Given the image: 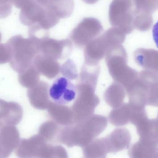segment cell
Segmentation results:
<instances>
[{"label": "cell", "instance_id": "1", "mask_svg": "<svg viewBox=\"0 0 158 158\" xmlns=\"http://www.w3.org/2000/svg\"><path fill=\"white\" fill-rule=\"evenodd\" d=\"M158 73L144 69L125 89L129 104L133 110L145 108L158 104Z\"/></svg>", "mask_w": 158, "mask_h": 158}, {"label": "cell", "instance_id": "2", "mask_svg": "<svg viewBox=\"0 0 158 158\" xmlns=\"http://www.w3.org/2000/svg\"><path fill=\"white\" fill-rule=\"evenodd\" d=\"M6 44L10 53V66L18 73L31 65L34 58L40 52L39 43L20 35L12 37Z\"/></svg>", "mask_w": 158, "mask_h": 158}, {"label": "cell", "instance_id": "3", "mask_svg": "<svg viewBox=\"0 0 158 158\" xmlns=\"http://www.w3.org/2000/svg\"><path fill=\"white\" fill-rule=\"evenodd\" d=\"M127 53L122 44L110 48L105 60L109 73L114 81L127 87L138 76V72L127 65Z\"/></svg>", "mask_w": 158, "mask_h": 158}, {"label": "cell", "instance_id": "4", "mask_svg": "<svg viewBox=\"0 0 158 158\" xmlns=\"http://www.w3.org/2000/svg\"><path fill=\"white\" fill-rule=\"evenodd\" d=\"M135 0H112L109 8L110 24L125 34L131 33L135 28Z\"/></svg>", "mask_w": 158, "mask_h": 158}, {"label": "cell", "instance_id": "5", "mask_svg": "<svg viewBox=\"0 0 158 158\" xmlns=\"http://www.w3.org/2000/svg\"><path fill=\"white\" fill-rule=\"evenodd\" d=\"M19 19L22 24L28 27L38 24L48 30L58 23L53 13L40 5L35 0H27L21 9Z\"/></svg>", "mask_w": 158, "mask_h": 158}, {"label": "cell", "instance_id": "6", "mask_svg": "<svg viewBox=\"0 0 158 158\" xmlns=\"http://www.w3.org/2000/svg\"><path fill=\"white\" fill-rule=\"evenodd\" d=\"M76 86L77 94L72 109L73 118L76 114H80V122L93 114L96 107L100 103V99L95 94L96 87L79 82Z\"/></svg>", "mask_w": 158, "mask_h": 158}, {"label": "cell", "instance_id": "7", "mask_svg": "<svg viewBox=\"0 0 158 158\" xmlns=\"http://www.w3.org/2000/svg\"><path fill=\"white\" fill-rule=\"evenodd\" d=\"M103 30L102 26L97 19L84 18L71 31L69 37L77 48L81 49L99 35Z\"/></svg>", "mask_w": 158, "mask_h": 158}, {"label": "cell", "instance_id": "8", "mask_svg": "<svg viewBox=\"0 0 158 158\" xmlns=\"http://www.w3.org/2000/svg\"><path fill=\"white\" fill-rule=\"evenodd\" d=\"M48 93L49 97L53 102L66 105L76 98V85L64 77H58L49 87Z\"/></svg>", "mask_w": 158, "mask_h": 158}, {"label": "cell", "instance_id": "9", "mask_svg": "<svg viewBox=\"0 0 158 158\" xmlns=\"http://www.w3.org/2000/svg\"><path fill=\"white\" fill-rule=\"evenodd\" d=\"M73 44L69 38L57 40L48 38L40 44V52L56 60H63L71 53Z\"/></svg>", "mask_w": 158, "mask_h": 158}, {"label": "cell", "instance_id": "10", "mask_svg": "<svg viewBox=\"0 0 158 158\" xmlns=\"http://www.w3.org/2000/svg\"><path fill=\"white\" fill-rule=\"evenodd\" d=\"M112 45L103 33L89 42L84 48L85 60L98 63Z\"/></svg>", "mask_w": 158, "mask_h": 158}, {"label": "cell", "instance_id": "11", "mask_svg": "<svg viewBox=\"0 0 158 158\" xmlns=\"http://www.w3.org/2000/svg\"><path fill=\"white\" fill-rule=\"evenodd\" d=\"M107 153H114L128 148L131 140L130 131L123 127L116 128L103 137Z\"/></svg>", "mask_w": 158, "mask_h": 158}, {"label": "cell", "instance_id": "12", "mask_svg": "<svg viewBox=\"0 0 158 158\" xmlns=\"http://www.w3.org/2000/svg\"><path fill=\"white\" fill-rule=\"evenodd\" d=\"M134 22L146 25L153 23L152 14L158 9V0H135Z\"/></svg>", "mask_w": 158, "mask_h": 158}, {"label": "cell", "instance_id": "13", "mask_svg": "<svg viewBox=\"0 0 158 158\" xmlns=\"http://www.w3.org/2000/svg\"><path fill=\"white\" fill-rule=\"evenodd\" d=\"M158 141L139 138L129 147L128 153L132 158H157Z\"/></svg>", "mask_w": 158, "mask_h": 158}, {"label": "cell", "instance_id": "14", "mask_svg": "<svg viewBox=\"0 0 158 158\" xmlns=\"http://www.w3.org/2000/svg\"><path fill=\"white\" fill-rule=\"evenodd\" d=\"M49 84L40 80L36 85L29 88L27 95L31 104L38 109H45L49 104Z\"/></svg>", "mask_w": 158, "mask_h": 158}, {"label": "cell", "instance_id": "15", "mask_svg": "<svg viewBox=\"0 0 158 158\" xmlns=\"http://www.w3.org/2000/svg\"><path fill=\"white\" fill-rule=\"evenodd\" d=\"M33 64L40 75L49 79L54 78L60 73V65L57 60L40 52L35 56Z\"/></svg>", "mask_w": 158, "mask_h": 158}, {"label": "cell", "instance_id": "16", "mask_svg": "<svg viewBox=\"0 0 158 158\" xmlns=\"http://www.w3.org/2000/svg\"><path fill=\"white\" fill-rule=\"evenodd\" d=\"M134 59L139 66L158 73V52L152 49L138 48L134 53Z\"/></svg>", "mask_w": 158, "mask_h": 158}, {"label": "cell", "instance_id": "17", "mask_svg": "<svg viewBox=\"0 0 158 158\" xmlns=\"http://www.w3.org/2000/svg\"><path fill=\"white\" fill-rule=\"evenodd\" d=\"M158 119L147 117L135 126L139 138L152 141L158 140Z\"/></svg>", "mask_w": 158, "mask_h": 158}, {"label": "cell", "instance_id": "18", "mask_svg": "<svg viewBox=\"0 0 158 158\" xmlns=\"http://www.w3.org/2000/svg\"><path fill=\"white\" fill-rule=\"evenodd\" d=\"M99 63L84 61L78 74L79 83L96 87L100 71Z\"/></svg>", "mask_w": 158, "mask_h": 158}, {"label": "cell", "instance_id": "19", "mask_svg": "<svg viewBox=\"0 0 158 158\" xmlns=\"http://www.w3.org/2000/svg\"><path fill=\"white\" fill-rule=\"evenodd\" d=\"M126 92L123 86L114 81L106 90L104 94L106 103L112 108L117 107L123 103Z\"/></svg>", "mask_w": 158, "mask_h": 158}, {"label": "cell", "instance_id": "20", "mask_svg": "<svg viewBox=\"0 0 158 158\" xmlns=\"http://www.w3.org/2000/svg\"><path fill=\"white\" fill-rule=\"evenodd\" d=\"M132 112L129 103L123 102L119 106L112 108L108 116V121L115 126L125 125L130 122Z\"/></svg>", "mask_w": 158, "mask_h": 158}, {"label": "cell", "instance_id": "21", "mask_svg": "<svg viewBox=\"0 0 158 158\" xmlns=\"http://www.w3.org/2000/svg\"><path fill=\"white\" fill-rule=\"evenodd\" d=\"M52 106L50 102L49 104L53 107L48 105V110L50 116L55 121L62 125H68L71 124L72 119H73V114L71 110L68 107L64 105L57 104L53 102L54 106Z\"/></svg>", "mask_w": 158, "mask_h": 158}, {"label": "cell", "instance_id": "22", "mask_svg": "<svg viewBox=\"0 0 158 158\" xmlns=\"http://www.w3.org/2000/svg\"><path fill=\"white\" fill-rule=\"evenodd\" d=\"M83 147L85 157L105 158L108 153L104 137L94 139Z\"/></svg>", "mask_w": 158, "mask_h": 158}, {"label": "cell", "instance_id": "23", "mask_svg": "<svg viewBox=\"0 0 158 158\" xmlns=\"http://www.w3.org/2000/svg\"><path fill=\"white\" fill-rule=\"evenodd\" d=\"M40 74L32 64L19 73L18 81L23 86L30 88L40 81Z\"/></svg>", "mask_w": 158, "mask_h": 158}, {"label": "cell", "instance_id": "24", "mask_svg": "<svg viewBox=\"0 0 158 158\" xmlns=\"http://www.w3.org/2000/svg\"><path fill=\"white\" fill-rule=\"evenodd\" d=\"M60 73L63 77L73 80L78 78V74L76 65L72 60L68 59L60 65Z\"/></svg>", "mask_w": 158, "mask_h": 158}, {"label": "cell", "instance_id": "25", "mask_svg": "<svg viewBox=\"0 0 158 158\" xmlns=\"http://www.w3.org/2000/svg\"><path fill=\"white\" fill-rule=\"evenodd\" d=\"M28 27L29 37L40 44L49 37L48 30L43 28L38 24H34Z\"/></svg>", "mask_w": 158, "mask_h": 158}, {"label": "cell", "instance_id": "26", "mask_svg": "<svg viewBox=\"0 0 158 158\" xmlns=\"http://www.w3.org/2000/svg\"><path fill=\"white\" fill-rule=\"evenodd\" d=\"M12 5L6 0H0V19L5 18L10 15Z\"/></svg>", "mask_w": 158, "mask_h": 158}, {"label": "cell", "instance_id": "27", "mask_svg": "<svg viewBox=\"0 0 158 158\" xmlns=\"http://www.w3.org/2000/svg\"><path fill=\"white\" fill-rule=\"evenodd\" d=\"M10 57V51L6 44L0 43V64L9 62Z\"/></svg>", "mask_w": 158, "mask_h": 158}, {"label": "cell", "instance_id": "28", "mask_svg": "<svg viewBox=\"0 0 158 158\" xmlns=\"http://www.w3.org/2000/svg\"><path fill=\"white\" fill-rule=\"evenodd\" d=\"M41 6L52 12L61 0H35Z\"/></svg>", "mask_w": 158, "mask_h": 158}, {"label": "cell", "instance_id": "29", "mask_svg": "<svg viewBox=\"0 0 158 158\" xmlns=\"http://www.w3.org/2000/svg\"><path fill=\"white\" fill-rule=\"evenodd\" d=\"M8 2L14 5L16 8L21 9L27 0H6Z\"/></svg>", "mask_w": 158, "mask_h": 158}, {"label": "cell", "instance_id": "30", "mask_svg": "<svg viewBox=\"0 0 158 158\" xmlns=\"http://www.w3.org/2000/svg\"><path fill=\"white\" fill-rule=\"evenodd\" d=\"M2 40V35L0 32V42H1Z\"/></svg>", "mask_w": 158, "mask_h": 158}]
</instances>
